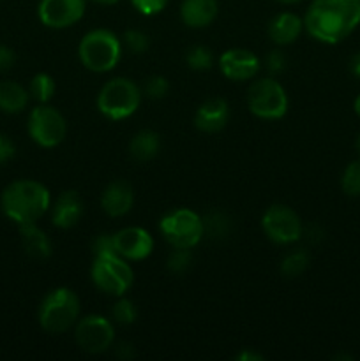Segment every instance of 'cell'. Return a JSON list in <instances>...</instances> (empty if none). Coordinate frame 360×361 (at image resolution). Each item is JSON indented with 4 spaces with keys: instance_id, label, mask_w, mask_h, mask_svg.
Wrapping results in <instances>:
<instances>
[{
    "instance_id": "cell-1",
    "label": "cell",
    "mask_w": 360,
    "mask_h": 361,
    "mask_svg": "<svg viewBox=\"0 0 360 361\" xmlns=\"http://www.w3.org/2000/svg\"><path fill=\"white\" fill-rule=\"evenodd\" d=\"M360 0H313L304 16V30L323 44H337L359 28Z\"/></svg>"
},
{
    "instance_id": "cell-2",
    "label": "cell",
    "mask_w": 360,
    "mask_h": 361,
    "mask_svg": "<svg viewBox=\"0 0 360 361\" xmlns=\"http://www.w3.org/2000/svg\"><path fill=\"white\" fill-rule=\"evenodd\" d=\"M52 207V194L37 180H14L0 196V208L18 226L35 224Z\"/></svg>"
},
{
    "instance_id": "cell-3",
    "label": "cell",
    "mask_w": 360,
    "mask_h": 361,
    "mask_svg": "<svg viewBox=\"0 0 360 361\" xmlns=\"http://www.w3.org/2000/svg\"><path fill=\"white\" fill-rule=\"evenodd\" d=\"M80 296L69 288H56L42 298L39 305V324L46 334L60 335L74 326L80 319Z\"/></svg>"
},
{
    "instance_id": "cell-4",
    "label": "cell",
    "mask_w": 360,
    "mask_h": 361,
    "mask_svg": "<svg viewBox=\"0 0 360 361\" xmlns=\"http://www.w3.org/2000/svg\"><path fill=\"white\" fill-rule=\"evenodd\" d=\"M78 56L85 69L104 74L116 67L122 56V41L108 28H94L81 37Z\"/></svg>"
},
{
    "instance_id": "cell-5",
    "label": "cell",
    "mask_w": 360,
    "mask_h": 361,
    "mask_svg": "<svg viewBox=\"0 0 360 361\" xmlns=\"http://www.w3.org/2000/svg\"><path fill=\"white\" fill-rule=\"evenodd\" d=\"M143 92L129 78H113L106 81L97 94V109L102 116L119 122L138 111Z\"/></svg>"
},
{
    "instance_id": "cell-6",
    "label": "cell",
    "mask_w": 360,
    "mask_h": 361,
    "mask_svg": "<svg viewBox=\"0 0 360 361\" xmlns=\"http://www.w3.org/2000/svg\"><path fill=\"white\" fill-rule=\"evenodd\" d=\"M90 279L95 288L109 296H124L134 284V271L127 259L119 254L94 256L90 267Z\"/></svg>"
},
{
    "instance_id": "cell-7",
    "label": "cell",
    "mask_w": 360,
    "mask_h": 361,
    "mask_svg": "<svg viewBox=\"0 0 360 361\" xmlns=\"http://www.w3.org/2000/svg\"><path fill=\"white\" fill-rule=\"evenodd\" d=\"M162 238L176 249H193L205 236L203 217L191 208H175L159 221Z\"/></svg>"
},
{
    "instance_id": "cell-8",
    "label": "cell",
    "mask_w": 360,
    "mask_h": 361,
    "mask_svg": "<svg viewBox=\"0 0 360 361\" xmlns=\"http://www.w3.org/2000/svg\"><path fill=\"white\" fill-rule=\"evenodd\" d=\"M247 106L258 118L279 120L288 111V95L275 78H260L247 90Z\"/></svg>"
},
{
    "instance_id": "cell-9",
    "label": "cell",
    "mask_w": 360,
    "mask_h": 361,
    "mask_svg": "<svg viewBox=\"0 0 360 361\" xmlns=\"http://www.w3.org/2000/svg\"><path fill=\"white\" fill-rule=\"evenodd\" d=\"M30 140L42 148H55L66 140L67 122L62 113L49 104H37L27 120Z\"/></svg>"
},
{
    "instance_id": "cell-10",
    "label": "cell",
    "mask_w": 360,
    "mask_h": 361,
    "mask_svg": "<svg viewBox=\"0 0 360 361\" xmlns=\"http://www.w3.org/2000/svg\"><path fill=\"white\" fill-rule=\"evenodd\" d=\"M261 229L270 242L292 245L302 238L304 224L299 214L286 204H272L261 217Z\"/></svg>"
},
{
    "instance_id": "cell-11",
    "label": "cell",
    "mask_w": 360,
    "mask_h": 361,
    "mask_svg": "<svg viewBox=\"0 0 360 361\" xmlns=\"http://www.w3.org/2000/svg\"><path fill=\"white\" fill-rule=\"evenodd\" d=\"M74 341L81 351L88 355H102L115 341V326L108 317L101 314H90L74 324Z\"/></svg>"
},
{
    "instance_id": "cell-12",
    "label": "cell",
    "mask_w": 360,
    "mask_h": 361,
    "mask_svg": "<svg viewBox=\"0 0 360 361\" xmlns=\"http://www.w3.org/2000/svg\"><path fill=\"white\" fill-rule=\"evenodd\" d=\"M87 0H41L37 16L44 27L62 30L76 25L83 18Z\"/></svg>"
},
{
    "instance_id": "cell-13",
    "label": "cell",
    "mask_w": 360,
    "mask_h": 361,
    "mask_svg": "<svg viewBox=\"0 0 360 361\" xmlns=\"http://www.w3.org/2000/svg\"><path fill=\"white\" fill-rule=\"evenodd\" d=\"M116 254L127 261H143L154 250V238L145 228L129 226L113 233Z\"/></svg>"
},
{
    "instance_id": "cell-14",
    "label": "cell",
    "mask_w": 360,
    "mask_h": 361,
    "mask_svg": "<svg viewBox=\"0 0 360 361\" xmlns=\"http://www.w3.org/2000/svg\"><path fill=\"white\" fill-rule=\"evenodd\" d=\"M219 69L222 76L232 81L253 80L261 69V60L256 53L246 48H232L219 59Z\"/></svg>"
},
{
    "instance_id": "cell-15",
    "label": "cell",
    "mask_w": 360,
    "mask_h": 361,
    "mask_svg": "<svg viewBox=\"0 0 360 361\" xmlns=\"http://www.w3.org/2000/svg\"><path fill=\"white\" fill-rule=\"evenodd\" d=\"M229 120V106L224 99L212 97L207 99L194 115V126L200 133L215 134L221 133Z\"/></svg>"
},
{
    "instance_id": "cell-16",
    "label": "cell",
    "mask_w": 360,
    "mask_h": 361,
    "mask_svg": "<svg viewBox=\"0 0 360 361\" xmlns=\"http://www.w3.org/2000/svg\"><path fill=\"white\" fill-rule=\"evenodd\" d=\"M52 222L59 229H71L83 217V201L76 190H66L49 207Z\"/></svg>"
},
{
    "instance_id": "cell-17",
    "label": "cell",
    "mask_w": 360,
    "mask_h": 361,
    "mask_svg": "<svg viewBox=\"0 0 360 361\" xmlns=\"http://www.w3.org/2000/svg\"><path fill=\"white\" fill-rule=\"evenodd\" d=\"M134 204V190L124 180H115L101 194V208L109 217H122L131 212Z\"/></svg>"
},
{
    "instance_id": "cell-18",
    "label": "cell",
    "mask_w": 360,
    "mask_h": 361,
    "mask_svg": "<svg viewBox=\"0 0 360 361\" xmlns=\"http://www.w3.org/2000/svg\"><path fill=\"white\" fill-rule=\"evenodd\" d=\"M304 30V20L293 13H279L268 23V37L274 44L288 46L300 37Z\"/></svg>"
},
{
    "instance_id": "cell-19",
    "label": "cell",
    "mask_w": 360,
    "mask_h": 361,
    "mask_svg": "<svg viewBox=\"0 0 360 361\" xmlns=\"http://www.w3.org/2000/svg\"><path fill=\"white\" fill-rule=\"evenodd\" d=\"M217 0H182L180 18L189 28H205L217 18Z\"/></svg>"
},
{
    "instance_id": "cell-20",
    "label": "cell",
    "mask_w": 360,
    "mask_h": 361,
    "mask_svg": "<svg viewBox=\"0 0 360 361\" xmlns=\"http://www.w3.org/2000/svg\"><path fill=\"white\" fill-rule=\"evenodd\" d=\"M20 238L25 252L32 259H48L53 252V245L49 236L42 229L37 228V224H25L20 226Z\"/></svg>"
},
{
    "instance_id": "cell-21",
    "label": "cell",
    "mask_w": 360,
    "mask_h": 361,
    "mask_svg": "<svg viewBox=\"0 0 360 361\" xmlns=\"http://www.w3.org/2000/svg\"><path fill=\"white\" fill-rule=\"evenodd\" d=\"M28 101H30V94L23 85L11 80L0 81V111L7 115H18L25 111Z\"/></svg>"
},
{
    "instance_id": "cell-22",
    "label": "cell",
    "mask_w": 360,
    "mask_h": 361,
    "mask_svg": "<svg viewBox=\"0 0 360 361\" xmlns=\"http://www.w3.org/2000/svg\"><path fill=\"white\" fill-rule=\"evenodd\" d=\"M161 150V137L155 130L143 129L129 141V155L136 162H148Z\"/></svg>"
},
{
    "instance_id": "cell-23",
    "label": "cell",
    "mask_w": 360,
    "mask_h": 361,
    "mask_svg": "<svg viewBox=\"0 0 360 361\" xmlns=\"http://www.w3.org/2000/svg\"><path fill=\"white\" fill-rule=\"evenodd\" d=\"M56 90V85L53 76H49L48 73H39L28 83V94L30 99H34L37 104H48L53 99Z\"/></svg>"
},
{
    "instance_id": "cell-24",
    "label": "cell",
    "mask_w": 360,
    "mask_h": 361,
    "mask_svg": "<svg viewBox=\"0 0 360 361\" xmlns=\"http://www.w3.org/2000/svg\"><path fill=\"white\" fill-rule=\"evenodd\" d=\"M307 267H309V254L304 249H296L282 257L279 270L286 279H296L307 270Z\"/></svg>"
},
{
    "instance_id": "cell-25",
    "label": "cell",
    "mask_w": 360,
    "mask_h": 361,
    "mask_svg": "<svg viewBox=\"0 0 360 361\" xmlns=\"http://www.w3.org/2000/svg\"><path fill=\"white\" fill-rule=\"evenodd\" d=\"M205 235L210 238L222 240L232 233V219L222 212H210L207 217H203Z\"/></svg>"
},
{
    "instance_id": "cell-26",
    "label": "cell",
    "mask_w": 360,
    "mask_h": 361,
    "mask_svg": "<svg viewBox=\"0 0 360 361\" xmlns=\"http://www.w3.org/2000/svg\"><path fill=\"white\" fill-rule=\"evenodd\" d=\"M341 189L346 196H360V159L349 162L341 176Z\"/></svg>"
},
{
    "instance_id": "cell-27",
    "label": "cell",
    "mask_w": 360,
    "mask_h": 361,
    "mask_svg": "<svg viewBox=\"0 0 360 361\" xmlns=\"http://www.w3.org/2000/svg\"><path fill=\"white\" fill-rule=\"evenodd\" d=\"M112 317L115 323L122 324V326H129L138 317L136 305L126 296H119V300L112 307Z\"/></svg>"
},
{
    "instance_id": "cell-28",
    "label": "cell",
    "mask_w": 360,
    "mask_h": 361,
    "mask_svg": "<svg viewBox=\"0 0 360 361\" xmlns=\"http://www.w3.org/2000/svg\"><path fill=\"white\" fill-rule=\"evenodd\" d=\"M186 62L193 71H208L214 63V56L207 46L196 44L187 49Z\"/></svg>"
},
{
    "instance_id": "cell-29",
    "label": "cell",
    "mask_w": 360,
    "mask_h": 361,
    "mask_svg": "<svg viewBox=\"0 0 360 361\" xmlns=\"http://www.w3.org/2000/svg\"><path fill=\"white\" fill-rule=\"evenodd\" d=\"M122 42L127 51L133 53V55H143L150 48V37H148L147 32L140 30V28H129V30L124 32Z\"/></svg>"
},
{
    "instance_id": "cell-30",
    "label": "cell",
    "mask_w": 360,
    "mask_h": 361,
    "mask_svg": "<svg viewBox=\"0 0 360 361\" xmlns=\"http://www.w3.org/2000/svg\"><path fill=\"white\" fill-rule=\"evenodd\" d=\"M193 264V252L191 249H176L173 247L172 254H169L168 261H166V267L172 274L182 275L184 271H187Z\"/></svg>"
},
{
    "instance_id": "cell-31",
    "label": "cell",
    "mask_w": 360,
    "mask_h": 361,
    "mask_svg": "<svg viewBox=\"0 0 360 361\" xmlns=\"http://www.w3.org/2000/svg\"><path fill=\"white\" fill-rule=\"evenodd\" d=\"M141 92H143L147 97L155 99V101H157V99H162L168 95L169 83L164 76H159V74H155V76L147 78V81H145V85H143V90Z\"/></svg>"
},
{
    "instance_id": "cell-32",
    "label": "cell",
    "mask_w": 360,
    "mask_h": 361,
    "mask_svg": "<svg viewBox=\"0 0 360 361\" xmlns=\"http://www.w3.org/2000/svg\"><path fill=\"white\" fill-rule=\"evenodd\" d=\"M129 2L143 16H155L168 6V0H129Z\"/></svg>"
},
{
    "instance_id": "cell-33",
    "label": "cell",
    "mask_w": 360,
    "mask_h": 361,
    "mask_svg": "<svg viewBox=\"0 0 360 361\" xmlns=\"http://www.w3.org/2000/svg\"><path fill=\"white\" fill-rule=\"evenodd\" d=\"M92 254L94 256H106V254H116L115 245H113V235H102L95 236L92 242Z\"/></svg>"
},
{
    "instance_id": "cell-34",
    "label": "cell",
    "mask_w": 360,
    "mask_h": 361,
    "mask_svg": "<svg viewBox=\"0 0 360 361\" xmlns=\"http://www.w3.org/2000/svg\"><path fill=\"white\" fill-rule=\"evenodd\" d=\"M267 69L270 71L272 74H279L284 71L286 67V56L281 49H272L270 53L267 55Z\"/></svg>"
},
{
    "instance_id": "cell-35",
    "label": "cell",
    "mask_w": 360,
    "mask_h": 361,
    "mask_svg": "<svg viewBox=\"0 0 360 361\" xmlns=\"http://www.w3.org/2000/svg\"><path fill=\"white\" fill-rule=\"evenodd\" d=\"M16 63V53L13 48L6 44H0V73H7Z\"/></svg>"
},
{
    "instance_id": "cell-36",
    "label": "cell",
    "mask_w": 360,
    "mask_h": 361,
    "mask_svg": "<svg viewBox=\"0 0 360 361\" xmlns=\"http://www.w3.org/2000/svg\"><path fill=\"white\" fill-rule=\"evenodd\" d=\"M16 154V147H14L13 140L7 137L6 134H0V166L9 162Z\"/></svg>"
},
{
    "instance_id": "cell-37",
    "label": "cell",
    "mask_w": 360,
    "mask_h": 361,
    "mask_svg": "<svg viewBox=\"0 0 360 361\" xmlns=\"http://www.w3.org/2000/svg\"><path fill=\"white\" fill-rule=\"evenodd\" d=\"M235 360H239V361H263L265 356L261 355V353L249 351V349H244L242 353H239V355L235 356Z\"/></svg>"
},
{
    "instance_id": "cell-38",
    "label": "cell",
    "mask_w": 360,
    "mask_h": 361,
    "mask_svg": "<svg viewBox=\"0 0 360 361\" xmlns=\"http://www.w3.org/2000/svg\"><path fill=\"white\" fill-rule=\"evenodd\" d=\"M116 356L122 360H131L134 356V349L133 345L127 344V342H122V344H119V348H116Z\"/></svg>"
},
{
    "instance_id": "cell-39",
    "label": "cell",
    "mask_w": 360,
    "mask_h": 361,
    "mask_svg": "<svg viewBox=\"0 0 360 361\" xmlns=\"http://www.w3.org/2000/svg\"><path fill=\"white\" fill-rule=\"evenodd\" d=\"M349 71H352L353 76L360 80V51H356L349 60Z\"/></svg>"
},
{
    "instance_id": "cell-40",
    "label": "cell",
    "mask_w": 360,
    "mask_h": 361,
    "mask_svg": "<svg viewBox=\"0 0 360 361\" xmlns=\"http://www.w3.org/2000/svg\"><path fill=\"white\" fill-rule=\"evenodd\" d=\"M90 2L101 4V6H115V4H119L120 0H90Z\"/></svg>"
},
{
    "instance_id": "cell-41",
    "label": "cell",
    "mask_w": 360,
    "mask_h": 361,
    "mask_svg": "<svg viewBox=\"0 0 360 361\" xmlns=\"http://www.w3.org/2000/svg\"><path fill=\"white\" fill-rule=\"evenodd\" d=\"M353 109H355L356 116H360V94H359V95H356L355 102H353Z\"/></svg>"
},
{
    "instance_id": "cell-42",
    "label": "cell",
    "mask_w": 360,
    "mask_h": 361,
    "mask_svg": "<svg viewBox=\"0 0 360 361\" xmlns=\"http://www.w3.org/2000/svg\"><path fill=\"white\" fill-rule=\"evenodd\" d=\"M275 2L284 4V6H292V4H299V2H302V0H275Z\"/></svg>"
},
{
    "instance_id": "cell-43",
    "label": "cell",
    "mask_w": 360,
    "mask_h": 361,
    "mask_svg": "<svg viewBox=\"0 0 360 361\" xmlns=\"http://www.w3.org/2000/svg\"><path fill=\"white\" fill-rule=\"evenodd\" d=\"M355 148H356V152H359V155H360V134L356 136V140H355Z\"/></svg>"
}]
</instances>
